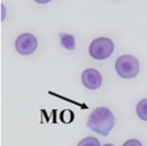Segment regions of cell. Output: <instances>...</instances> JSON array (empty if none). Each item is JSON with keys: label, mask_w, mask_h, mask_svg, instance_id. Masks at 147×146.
Returning <instances> with one entry per match:
<instances>
[{"label": "cell", "mask_w": 147, "mask_h": 146, "mask_svg": "<svg viewBox=\"0 0 147 146\" xmlns=\"http://www.w3.org/2000/svg\"><path fill=\"white\" fill-rule=\"evenodd\" d=\"M103 146H115L114 145H111V144H107V145H105Z\"/></svg>", "instance_id": "11"}, {"label": "cell", "mask_w": 147, "mask_h": 146, "mask_svg": "<svg viewBox=\"0 0 147 146\" xmlns=\"http://www.w3.org/2000/svg\"><path fill=\"white\" fill-rule=\"evenodd\" d=\"M59 38H60V44L63 47H65L67 50H73L75 48L76 41L72 34L63 33L59 34Z\"/></svg>", "instance_id": "6"}, {"label": "cell", "mask_w": 147, "mask_h": 146, "mask_svg": "<svg viewBox=\"0 0 147 146\" xmlns=\"http://www.w3.org/2000/svg\"><path fill=\"white\" fill-rule=\"evenodd\" d=\"M114 48V43L110 39L101 37L95 39L91 42L90 46V54L95 59L102 60L111 56Z\"/></svg>", "instance_id": "3"}, {"label": "cell", "mask_w": 147, "mask_h": 146, "mask_svg": "<svg viewBox=\"0 0 147 146\" xmlns=\"http://www.w3.org/2000/svg\"><path fill=\"white\" fill-rule=\"evenodd\" d=\"M60 119L64 123H70L73 120V113L71 110H64L60 114Z\"/></svg>", "instance_id": "9"}, {"label": "cell", "mask_w": 147, "mask_h": 146, "mask_svg": "<svg viewBox=\"0 0 147 146\" xmlns=\"http://www.w3.org/2000/svg\"><path fill=\"white\" fill-rule=\"evenodd\" d=\"M136 111L140 120L147 121V98L141 100L138 103Z\"/></svg>", "instance_id": "7"}, {"label": "cell", "mask_w": 147, "mask_h": 146, "mask_svg": "<svg viewBox=\"0 0 147 146\" xmlns=\"http://www.w3.org/2000/svg\"><path fill=\"white\" fill-rule=\"evenodd\" d=\"M115 124V120L113 113L108 108H96L90 114L87 126L93 132L107 136L113 129Z\"/></svg>", "instance_id": "1"}, {"label": "cell", "mask_w": 147, "mask_h": 146, "mask_svg": "<svg viewBox=\"0 0 147 146\" xmlns=\"http://www.w3.org/2000/svg\"><path fill=\"white\" fill-rule=\"evenodd\" d=\"M38 46L37 39L29 33H24L17 37L15 42L16 51L22 55H29L33 53Z\"/></svg>", "instance_id": "4"}, {"label": "cell", "mask_w": 147, "mask_h": 146, "mask_svg": "<svg viewBox=\"0 0 147 146\" xmlns=\"http://www.w3.org/2000/svg\"><path fill=\"white\" fill-rule=\"evenodd\" d=\"M115 70L122 78L135 77L140 72L139 60L132 55H122L115 62Z\"/></svg>", "instance_id": "2"}, {"label": "cell", "mask_w": 147, "mask_h": 146, "mask_svg": "<svg viewBox=\"0 0 147 146\" xmlns=\"http://www.w3.org/2000/svg\"><path fill=\"white\" fill-rule=\"evenodd\" d=\"M78 146H101L99 140L95 137H87L82 139Z\"/></svg>", "instance_id": "8"}, {"label": "cell", "mask_w": 147, "mask_h": 146, "mask_svg": "<svg viewBox=\"0 0 147 146\" xmlns=\"http://www.w3.org/2000/svg\"><path fill=\"white\" fill-rule=\"evenodd\" d=\"M82 82L84 85L89 89H96L101 87L102 77L98 71L96 69H87L82 74Z\"/></svg>", "instance_id": "5"}, {"label": "cell", "mask_w": 147, "mask_h": 146, "mask_svg": "<svg viewBox=\"0 0 147 146\" xmlns=\"http://www.w3.org/2000/svg\"><path fill=\"white\" fill-rule=\"evenodd\" d=\"M123 146H142V145L137 139H129L123 145Z\"/></svg>", "instance_id": "10"}]
</instances>
